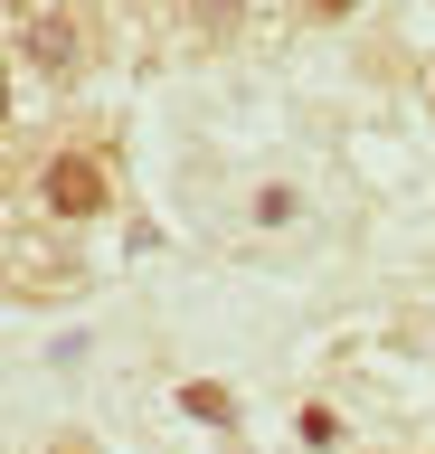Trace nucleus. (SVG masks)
Masks as SVG:
<instances>
[{
  "mask_svg": "<svg viewBox=\"0 0 435 454\" xmlns=\"http://www.w3.org/2000/svg\"><path fill=\"white\" fill-rule=\"evenodd\" d=\"M10 48H19V67H29L48 95H66V85L95 67V20H86V0H19V10H10Z\"/></svg>",
  "mask_w": 435,
  "mask_h": 454,
  "instance_id": "f03ea898",
  "label": "nucleus"
},
{
  "mask_svg": "<svg viewBox=\"0 0 435 454\" xmlns=\"http://www.w3.org/2000/svg\"><path fill=\"white\" fill-rule=\"evenodd\" d=\"M360 0H303V20H350Z\"/></svg>",
  "mask_w": 435,
  "mask_h": 454,
  "instance_id": "39448f33",
  "label": "nucleus"
},
{
  "mask_svg": "<svg viewBox=\"0 0 435 454\" xmlns=\"http://www.w3.org/2000/svg\"><path fill=\"white\" fill-rule=\"evenodd\" d=\"M19 199H29L38 227H58V237H76V227H95L105 208H114V152L105 142H48L29 161V180H19Z\"/></svg>",
  "mask_w": 435,
  "mask_h": 454,
  "instance_id": "f257e3e1",
  "label": "nucleus"
},
{
  "mask_svg": "<svg viewBox=\"0 0 435 454\" xmlns=\"http://www.w3.org/2000/svg\"><path fill=\"white\" fill-rule=\"evenodd\" d=\"M180 20H190V38H237L246 0H180Z\"/></svg>",
  "mask_w": 435,
  "mask_h": 454,
  "instance_id": "7ed1b4c3",
  "label": "nucleus"
},
{
  "mask_svg": "<svg viewBox=\"0 0 435 454\" xmlns=\"http://www.w3.org/2000/svg\"><path fill=\"white\" fill-rule=\"evenodd\" d=\"M180 407H190L199 426H228V417H237V397L218 388V379H190V388H180Z\"/></svg>",
  "mask_w": 435,
  "mask_h": 454,
  "instance_id": "20e7f679",
  "label": "nucleus"
}]
</instances>
